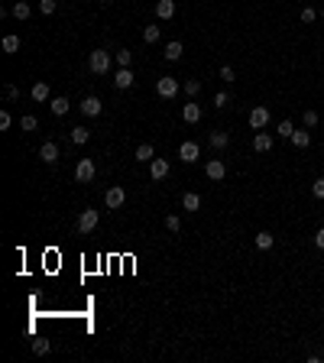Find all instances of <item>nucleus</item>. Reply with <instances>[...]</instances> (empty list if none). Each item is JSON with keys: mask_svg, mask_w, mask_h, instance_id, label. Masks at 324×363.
I'll return each instance as SVG.
<instances>
[{"mask_svg": "<svg viewBox=\"0 0 324 363\" xmlns=\"http://www.w3.org/2000/svg\"><path fill=\"white\" fill-rule=\"evenodd\" d=\"M113 62H117L120 68H130V62H133V52H130V49H120V52H113Z\"/></svg>", "mask_w": 324, "mask_h": 363, "instance_id": "obj_26", "label": "nucleus"}, {"mask_svg": "<svg viewBox=\"0 0 324 363\" xmlns=\"http://www.w3.org/2000/svg\"><path fill=\"white\" fill-rule=\"evenodd\" d=\"M227 104H230V94H227V91H221L214 97V107H227Z\"/></svg>", "mask_w": 324, "mask_h": 363, "instance_id": "obj_39", "label": "nucleus"}, {"mask_svg": "<svg viewBox=\"0 0 324 363\" xmlns=\"http://www.w3.org/2000/svg\"><path fill=\"white\" fill-rule=\"evenodd\" d=\"M94 175H98L94 162H91V159H81V162H78V169H75V179H78V182H94Z\"/></svg>", "mask_w": 324, "mask_h": 363, "instance_id": "obj_5", "label": "nucleus"}, {"mask_svg": "<svg viewBox=\"0 0 324 363\" xmlns=\"http://www.w3.org/2000/svg\"><path fill=\"white\" fill-rule=\"evenodd\" d=\"M204 172H208V179H211V182H221L224 175H227V165L221 162V159H211V162L204 165Z\"/></svg>", "mask_w": 324, "mask_h": 363, "instance_id": "obj_9", "label": "nucleus"}, {"mask_svg": "<svg viewBox=\"0 0 324 363\" xmlns=\"http://www.w3.org/2000/svg\"><path fill=\"white\" fill-rule=\"evenodd\" d=\"M36 127H39V120L33 117V114H26V117H20V130H23V133H33Z\"/></svg>", "mask_w": 324, "mask_h": 363, "instance_id": "obj_30", "label": "nucleus"}, {"mask_svg": "<svg viewBox=\"0 0 324 363\" xmlns=\"http://www.w3.org/2000/svg\"><path fill=\"white\" fill-rule=\"evenodd\" d=\"M98 227V211L94 208H87L81 217H78V234H91V230Z\"/></svg>", "mask_w": 324, "mask_h": 363, "instance_id": "obj_4", "label": "nucleus"}, {"mask_svg": "<svg viewBox=\"0 0 324 363\" xmlns=\"http://www.w3.org/2000/svg\"><path fill=\"white\" fill-rule=\"evenodd\" d=\"M311 194H314V198H324V179H314V185H311Z\"/></svg>", "mask_w": 324, "mask_h": 363, "instance_id": "obj_36", "label": "nucleus"}, {"mask_svg": "<svg viewBox=\"0 0 324 363\" xmlns=\"http://www.w3.org/2000/svg\"><path fill=\"white\" fill-rule=\"evenodd\" d=\"M52 350V341L49 338H33V353H39V357H46Z\"/></svg>", "mask_w": 324, "mask_h": 363, "instance_id": "obj_23", "label": "nucleus"}, {"mask_svg": "<svg viewBox=\"0 0 324 363\" xmlns=\"http://www.w3.org/2000/svg\"><path fill=\"white\" fill-rule=\"evenodd\" d=\"M227 143H230V136H227L224 130H214V133H211V146L214 149H227Z\"/></svg>", "mask_w": 324, "mask_h": 363, "instance_id": "obj_25", "label": "nucleus"}, {"mask_svg": "<svg viewBox=\"0 0 324 363\" xmlns=\"http://www.w3.org/2000/svg\"><path fill=\"white\" fill-rule=\"evenodd\" d=\"M182 120H185V123H198L201 120V104H195V101L185 104V107H182Z\"/></svg>", "mask_w": 324, "mask_h": 363, "instance_id": "obj_16", "label": "nucleus"}, {"mask_svg": "<svg viewBox=\"0 0 324 363\" xmlns=\"http://www.w3.org/2000/svg\"><path fill=\"white\" fill-rule=\"evenodd\" d=\"M159 36H162L159 26H146V30H143V42H150V46H153V42H159Z\"/></svg>", "mask_w": 324, "mask_h": 363, "instance_id": "obj_29", "label": "nucleus"}, {"mask_svg": "<svg viewBox=\"0 0 324 363\" xmlns=\"http://www.w3.org/2000/svg\"><path fill=\"white\" fill-rule=\"evenodd\" d=\"M150 175H153V182H162L165 175H169V162H165V159H159V156H156L153 162H150Z\"/></svg>", "mask_w": 324, "mask_h": 363, "instance_id": "obj_10", "label": "nucleus"}, {"mask_svg": "<svg viewBox=\"0 0 324 363\" xmlns=\"http://www.w3.org/2000/svg\"><path fill=\"white\" fill-rule=\"evenodd\" d=\"M30 13H33V7L26 4V0H16V4H13V16H16V20H30Z\"/></svg>", "mask_w": 324, "mask_h": 363, "instance_id": "obj_24", "label": "nucleus"}, {"mask_svg": "<svg viewBox=\"0 0 324 363\" xmlns=\"http://www.w3.org/2000/svg\"><path fill=\"white\" fill-rule=\"evenodd\" d=\"M182 52H185V46H182L179 39H172V42H165V52H162V55L169 59V62H179V59H182Z\"/></svg>", "mask_w": 324, "mask_h": 363, "instance_id": "obj_17", "label": "nucleus"}, {"mask_svg": "<svg viewBox=\"0 0 324 363\" xmlns=\"http://www.w3.org/2000/svg\"><path fill=\"white\" fill-rule=\"evenodd\" d=\"M4 52H7V55L20 52V36H13V33H10V36H4Z\"/></svg>", "mask_w": 324, "mask_h": 363, "instance_id": "obj_27", "label": "nucleus"}, {"mask_svg": "<svg viewBox=\"0 0 324 363\" xmlns=\"http://www.w3.org/2000/svg\"><path fill=\"white\" fill-rule=\"evenodd\" d=\"M133 159H136V162H153V159H156V149H153L150 143H143V146H136Z\"/></svg>", "mask_w": 324, "mask_h": 363, "instance_id": "obj_20", "label": "nucleus"}, {"mask_svg": "<svg viewBox=\"0 0 324 363\" xmlns=\"http://www.w3.org/2000/svg\"><path fill=\"white\" fill-rule=\"evenodd\" d=\"M182 91H185L188 97H198L201 94V81H198V78H188V81L182 85Z\"/></svg>", "mask_w": 324, "mask_h": 363, "instance_id": "obj_28", "label": "nucleus"}, {"mask_svg": "<svg viewBox=\"0 0 324 363\" xmlns=\"http://www.w3.org/2000/svg\"><path fill=\"white\" fill-rule=\"evenodd\" d=\"M30 94H33V101H36V104L52 101V91H49V85H46V81H36V85L30 88Z\"/></svg>", "mask_w": 324, "mask_h": 363, "instance_id": "obj_13", "label": "nucleus"}, {"mask_svg": "<svg viewBox=\"0 0 324 363\" xmlns=\"http://www.w3.org/2000/svg\"><path fill=\"white\" fill-rule=\"evenodd\" d=\"M253 149H256V153H269V149H273V136H269L266 130H256V136H253Z\"/></svg>", "mask_w": 324, "mask_h": 363, "instance_id": "obj_11", "label": "nucleus"}, {"mask_svg": "<svg viewBox=\"0 0 324 363\" xmlns=\"http://www.w3.org/2000/svg\"><path fill=\"white\" fill-rule=\"evenodd\" d=\"M133 72L130 68H117V75H113V88H120V91H127V88H133Z\"/></svg>", "mask_w": 324, "mask_h": 363, "instance_id": "obj_7", "label": "nucleus"}, {"mask_svg": "<svg viewBox=\"0 0 324 363\" xmlns=\"http://www.w3.org/2000/svg\"><path fill=\"white\" fill-rule=\"evenodd\" d=\"M104 4H110V0H104Z\"/></svg>", "mask_w": 324, "mask_h": 363, "instance_id": "obj_44", "label": "nucleus"}, {"mask_svg": "<svg viewBox=\"0 0 324 363\" xmlns=\"http://www.w3.org/2000/svg\"><path fill=\"white\" fill-rule=\"evenodd\" d=\"M124 201H127L124 188H107V194H104V205L107 208H124Z\"/></svg>", "mask_w": 324, "mask_h": 363, "instance_id": "obj_8", "label": "nucleus"}, {"mask_svg": "<svg viewBox=\"0 0 324 363\" xmlns=\"http://www.w3.org/2000/svg\"><path fill=\"white\" fill-rule=\"evenodd\" d=\"M179 91H182V85L175 81V78H169V75H162L159 81H156V94L159 97H175Z\"/></svg>", "mask_w": 324, "mask_h": 363, "instance_id": "obj_2", "label": "nucleus"}, {"mask_svg": "<svg viewBox=\"0 0 324 363\" xmlns=\"http://www.w3.org/2000/svg\"><path fill=\"white\" fill-rule=\"evenodd\" d=\"M221 78H224L227 85H230V81H237V75H233V68H230V65H224V68H221Z\"/></svg>", "mask_w": 324, "mask_h": 363, "instance_id": "obj_38", "label": "nucleus"}, {"mask_svg": "<svg viewBox=\"0 0 324 363\" xmlns=\"http://www.w3.org/2000/svg\"><path fill=\"white\" fill-rule=\"evenodd\" d=\"M55 7H58L55 0H39V13L42 16H52V13H55Z\"/></svg>", "mask_w": 324, "mask_h": 363, "instance_id": "obj_32", "label": "nucleus"}, {"mask_svg": "<svg viewBox=\"0 0 324 363\" xmlns=\"http://www.w3.org/2000/svg\"><path fill=\"white\" fill-rule=\"evenodd\" d=\"M87 139H91V130L87 127H72V143L75 146H84Z\"/></svg>", "mask_w": 324, "mask_h": 363, "instance_id": "obj_22", "label": "nucleus"}, {"mask_svg": "<svg viewBox=\"0 0 324 363\" xmlns=\"http://www.w3.org/2000/svg\"><path fill=\"white\" fill-rule=\"evenodd\" d=\"M318 20V10H314V7H305L302 10V23H314Z\"/></svg>", "mask_w": 324, "mask_h": 363, "instance_id": "obj_35", "label": "nucleus"}, {"mask_svg": "<svg viewBox=\"0 0 324 363\" xmlns=\"http://www.w3.org/2000/svg\"><path fill=\"white\" fill-rule=\"evenodd\" d=\"M198 156H201V146L195 143V139H185V143H182L179 146V159H182V162H198Z\"/></svg>", "mask_w": 324, "mask_h": 363, "instance_id": "obj_3", "label": "nucleus"}, {"mask_svg": "<svg viewBox=\"0 0 324 363\" xmlns=\"http://www.w3.org/2000/svg\"><path fill=\"white\" fill-rule=\"evenodd\" d=\"M292 133H295V127H292V120H282V123H279V136H285V139H292Z\"/></svg>", "mask_w": 324, "mask_h": 363, "instance_id": "obj_34", "label": "nucleus"}, {"mask_svg": "<svg viewBox=\"0 0 324 363\" xmlns=\"http://www.w3.org/2000/svg\"><path fill=\"white\" fill-rule=\"evenodd\" d=\"M165 227H169L172 234H179V230H182V217L179 214H169V217H165Z\"/></svg>", "mask_w": 324, "mask_h": 363, "instance_id": "obj_33", "label": "nucleus"}, {"mask_svg": "<svg viewBox=\"0 0 324 363\" xmlns=\"http://www.w3.org/2000/svg\"><path fill=\"white\" fill-rule=\"evenodd\" d=\"M10 123H13L10 110H0V130H10Z\"/></svg>", "mask_w": 324, "mask_h": 363, "instance_id": "obj_37", "label": "nucleus"}, {"mask_svg": "<svg viewBox=\"0 0 324 363\" xmlns=\"http://www.w3.org/2000/svg\"><path fill=\"white\" fill-rule=\"evenodd\" d=\"M101 110H104L101 97H84V101H81V114H87V117H98Z\"/></svg>", "mask_w": 324, "mask_h": 363, "instance_id": "obj_14", "label": "nucleus"}, {"mask_svg": "<svg viewBox=\"0 0 324 363\" xmlns=\"http://www.w3.org/2000/svg\"><path fill=\"white\" fill-rule=\"evenodd\" d=\"M156 16H159V20H172L175 16V0H159V4H156Z\"/></svg>", "mask_w": 324, "mask_h": 363, "instance_id": "obj_18", "label": "nucleus"}, {"mask_svg": "<svg viewBox=\"0 0 324 363\" xmlns=\"http://www.w3.org/2000/svg\"><path fill=\"white\" fill-rule=\"evenodd\" d=\"M318 123V110H305V127H314Z\"/></svg>", "mask_w": 324, "mask_h": 363, "instance_id": "obj_40", "label": "nucleus"}, {"mask_svg": "<svg viewBox=\"0 0 324 363\" xmlns=\"http://www.w3.org/2000/svg\"><path fill=\"white\" fill-rule=\"evenodd\" d=\"M314 243H318V246H321V250H324V227L318 230V234H314Z\"/></svg>", "mask_w": 324, "mask_h": 363, "instance_id": "obj_42", "label": "nucleus"}, {"mask_svg": "<svg viewBox=\"0 0 324 363\" xmlns=\"http://www.w3.org/2000/svg\"><path fill=\"white\" fill-rule=\"evenodd\" d=\"M321 20H324V10H321Z\"/></svg>", "mask_w": 324, "mask_h": 363, "instance_id": "obj_43", "label": "nucleus"}, {"mask_svg": "<svg viewBox=\"0 0 324 363\" xmlns=\"http://www.w3.org/2000/svg\"><path fill=\"white\" fill-rule=\"evenodd\" d=\"M182 208L191 211V214L201 211V194H198V191H185V194H182Z\"/></svg>", "mask_w": 324, "mask_h": 363, "instance_id": "obj_15", "label": "nucleus"}, {"mask_svg": "<svg viewBox=\"0 0 324 363\" xmlns=\"http://www.w3.org/2000/svg\"><path fill=\"white\" fill-rule=\"evenodd\" d=\"M49 107H52V114H55V117H65L72 104H68V97H52V101H49Z\"/></svg>", "mask_w": 324, "mask_h": 363, "instance_id": "obj_21", "label": "nucleus"}, {"mask_svg": "<svg viewBox=\"0 0 324 363\" xmlns=\"http://www.w3.org/2000/svg\"><path fill=\"white\" fill-rule=\"evenodd\" d=\"M87 68H91L94 75H107V72H110V52L94 49L91 55H87Z\"/></svg>", "mask_w": 324, "mask_h": 363, "instance_id": "obj_1", "label": "nucleus"}, {"mask_svg": "<svg viewBox=\"0 0 324 363\" xmlns=\"http://www.w3.org/2000/svg\"><path fill=\"white\" fill-rule=\"evenodd\" d=\"M269 123V107H253L250 110V127L253 130H262Z\"/></svg>", "mask_w": 324, "mask_h": 363, "instance_id": "obj_6", "label": "nucleus"}, {"mask_svg": "<svg viewBox=\"0 0 324 363\" xmlns=\"http://www.w3.org/2000/svg\"><path fill=\"white\" fill-rule=\"evenodd\" d=\"M292 146L295 149H308L311 146V133H308V130H295V133H292Z\"/></svg>", "mask_w": 324, "mask_h": 363, "instance_id": "obj_19", "label": "nucleus"}, {"mask_svg": "<svg viewBox=\"0 0 324 363\" xmlns=\"http://www.w3.org/2000/svg\"><path fill=\"white\" fill-rule=\"evenodd\" d=\"M39 159H42V162H55V159H58V146L55 143H52V139H46V143H42L39 146Z\"/></svg>", "mask_w": 324, "mask_h": 363, "instance_id": "obj_12", "label": "nucleus"}, {"mask_svg": "<svg viewBox=\"0 0 324 363\" xmlns=\"http://www.w3.org/2000/svg\"><path fill=\"white\" fill-rule=\"evenodd\" d=\"M7 97H10V101H16V97H20V88L10 85V88H7Z\"/></svg>", "mask_w": 324, "mask_h": 363, "instance_id": "obj_41", "label": "nucleus"}, {"mask_svg": "<svg viewBox=\"0 0 324 363\" xmlns=\"http://www.w3.org/2000/svg\"><path fill=\"white\" fill-rule=\"evenodd\" d=\"M269 246H273V234H266V230L256 234V250H269Z\"/></svg>", "mask_w": 324, "mask_h": 363, "instance_id": "obj_31", "label": "nucleus"}]
</instances>
